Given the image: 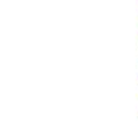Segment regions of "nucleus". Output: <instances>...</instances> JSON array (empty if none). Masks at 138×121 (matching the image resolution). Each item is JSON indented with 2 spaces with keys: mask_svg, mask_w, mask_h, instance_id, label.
<instances>
[]
</instances>
